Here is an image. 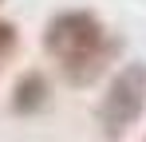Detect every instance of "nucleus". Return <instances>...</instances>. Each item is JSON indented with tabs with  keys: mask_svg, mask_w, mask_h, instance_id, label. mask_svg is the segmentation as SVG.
Masks as SVG:
<instances>
[{
	"mask_svg": "<svg viewBox=\"0 0 146 142\" xmlns=\"http://www.w3.org/2000/svg\"><path fill=\"white\" fill-rule=\"evenodd\" d=\"M146 111V63L142 59H130L115 71V79L107 83V91L99 99V130L107 142H119L126 138V130L142 118Z\"/></svg>",
	"mask_w": 146,
	"mask_h": 142,
	"instance_id": "f03ea898",
	"label": "nucleus"
},
{
	"mask_svg": "<svg viewBox=\"0 0 146 142\" xmlns=\"http://www.w3.org/2000/svg\"><path fill=\"white\" fill-rule=\"evenodd\" d=\"M44 51L59 63L63 79L71 87H91L107 63L115 59V40H107V28L95 12L87 8H67L55 12L44 28Z\"/></svg>",
	"mask_w": 146,
	"mask_h": 142,
	"instance_id": "f257e3e1",
	"label": "nucleus"
},
{
	"mask_svg": "<svg viewBox=\"0 0 146 142\" xmlns=\"http://www.w3.org/2000/svg\"><path fill=\"white\" fill-rule=\"evenodd\" d=\"M0 4H4V0H0Z\"/></svg>",
	"mask_w": 146,
	"mask_h": 142,
	"instance_id": "39448f33",
	"label": "nucleus"
},
{
	"mask_svg": "<svg viewBox=\"0 0 146 142\" xmlns=\"http://www.w3.org/2000/svg\"><path fill=\"white\" fill-rule=\"evenodd\" d=\"M51 103V83L44 71H24L12 87V111L16 115H40Z\"/></svg>",
	"mask_w": 146,
	"mask_h": 142,
	"instance_id": "7ed1b4c3",
	"label": "nucleus"
},
{
	"mask_svg": "<svg viewBox=\"0 0 146 142\" xmlns=\"http://www.w3.org/2000/svg\"><path fill=\"white\" fill-rule=\"evenodd\" d=\"M16 47H20V32H16V24H12V20H0V71H4V63L16 55Z\"/></svg>",
	"mask_w": 146,
	"mask_h": 142,
	"instance_id": "20e7f679",
	"label": "nucleus"
}]
</instances>
